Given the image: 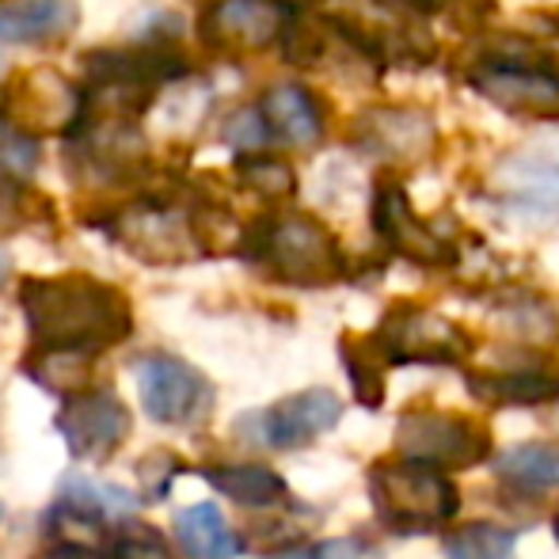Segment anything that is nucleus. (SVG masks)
Instances as JSON below:
<instances>
[{
    "mask_svg": "<svg viewBox=\"0 0 559 559\" xmlns=\"http://www.w3.org/2000/svg\"><path fill=\"white\" fill-rule=\"evenodd\" d=\"M400 8H412V12H419V15H435V12H442V8H449L453 0H396Z\"/></svg>",
    "mask_w": 559,
    "mask_h": 559,
    "instance_id": "nucleus-37",
    "label": "nucleus"
},
{
    "mask_svg": "<svg viewBox=\"0 0 559 559\" xmlns=\"http://www.w3.org/2000/svg\"><path fill=\"white\" fill-rule=\"evenodd\" d=\"M148 168V141L130 118L84 115L81 133L69 145V171L73 179L96 187H122L141 179Z\"/></svg>",
    "mask_w": 559,
    "mask_h": 559,
    "instance_id": "nucleus-6",
    "label": "nucleus"
},
{
    "mask_svg": "<svg viewBox=\"0 0 559 559\" xmlns=\"http://www.w3.org/2000/svg\"><path fill=\"white\" fill-rule=\"evenodd\" d=\"M0 118L35 141L66 133L84 118V88L69 84L58 69H23L0 88Z\"/></svg>",
    "mask_w": 559,
    "mask_h": 559,
    "instance_id": "nucleus-7",
    "label": "nucleus"
},
{
    "mask_svg": "<svg viewBox=\"0 0 559 559\" xmlns=\"http://www.w3.org/2000/svg\"><path fill=\"white\" fill-rule=\"evenodd\" d=\"M468 392L487 407H545L559 400V373L545 366H522V369H472L464 373Z\"/></svg>",
    "mask_w": 559,
    "mask_h": 559,
    "instance_id": "nucleus-19",
    "label": "nucleus"
},
{
    "mask_svg": "<svg viewBox=\"0 0 559 559\" xmlns=\"http://www.w3.org/2000/svg\"><path fill=\"white\" fill-rule=\"evenodd\" d=\"M266 133H271V126H266L263 111H255V107H240V111H233L222 122V141L228 148H236L240 156L255 153L266 141Z\"/></svg>",
    "mask_w": 559,
    "mask_h": 559,
    "instance_id": "nucleus-33",
    "label": "nucleus"
},
{
    "mask_svg": "<svg viewBox=\"0 0 559 559\" xmlns=\"http://www.w3.org/2000/svg\"><path fill=\"white\" fill-rule=\"evenodd\" d=\"M317 559H361V545L354 537H332L317 545Z\"/></svg>",
    "mask_w": 559,
    "mask_h": 559,
    "instance_id": "nucleus-36",
    "label": "nucleus"
},
{
    "mask_svg": "<svg viewBox=\"0 0 559 559\" xmlns=\"http://www.w3.org/2000/svg\"><path fill=\"white\" fill-rule=\"evenodd\" d=\"M495 476L518 495H548L559 487V442H522L491 461Z\"/></svg>",
    "mask_w": 559,
    "mask_h": 559,
    "instance_id": "nucleus-22",
    "label": "nucleus"
},
{
    "mask_svg": "<svg viewBox=\"0 0 559 559\" xmlns=\"http://www.w3.org/2000/svg\"><path fill=\"white\" fill-rule=\"evenodd\" d=\"M389 366H456L468 354V335L453 320L427 312L419 305H392L381 328L369 335Z\"/></svg>",
    "mask_w": 559,
    "mask_h": 559,
    "instance_id": "nucleus-9",
    "label": "nucleus"
},
{
    "mask_svg": "<svg viewBox=\"0 0 559 559\" xmlns=\"http://www.w3.org/2000/svg\"><path fill=\"white\" fill-rule=\"evenodd\" d=\"M240 251L251 266L282 286L320 289L346 274V255L335 233L312 214H266L240 233Z\"/></svg>",
    "mask_w": 559,
    "mask_h": 559,
    "instance_id": "nucleus-2",
    "label": "nucleus"
},
{
    "mask_svg": "<svg viewBox=\"0 0 559 559\" xmlns=\"http://www.w3.org/2000/svg\"><path fill=\"white\" fill-rule=\"evenodd\" d=\"M278 46H282V58H286L289 66H317L320 53L328 50L324 31L312 27L309 20H289L278 38Z\"/></svg>",
    "mask_w": 559,
    "mask_h": 559,
    "instance_id": "nucleus-32",
    "label": "nucleus"
},
{
    "mask_svg": "<svg viewBox=\"0 0 559 559\" xmlns=\"http://www.w3.org/2000/svg\"><path fill=\"white\" fill-rule=\"evenodd\" d=\"M396 453L438 472H468L491 461V435L472 415L412 407L396 419Z\"/></svg>",
    "mask_w": 559,
    "mask_h": 559,
    "instance_id": "nucleus-5",
    "label": "nucleus"
},
{
    "mask_svg": "<svg viewBox=\"0 0 559 559\" xmlns=\"http://www.w3.org/2000/svg\"><path fill=\"white\" fill-rule=\"evenodd\" d=\"M338 419H343V400L332 389H301L263 412L240 415L233 430H240L243 442L266 449H305L328 435Z\"/></svg>",
    "mask_w": 559,
    "mask_h": 559,
    "instance_id": "nucleus-12",
    "label": "nucleus"
},
{
    "mask_svg": "<svg viewBox=\"0 0 559 559\" xmlns=\"http://www.w3.org/2000/svg\"><path fill=\"white\" fill-rule=\"evenodd\" d=\"M236 179L240 187H248L251 194L266 202H282L297 191V176L282 156H266V153H248L236 156Z\"/></svg>",
    "mask_w": 559,
    "mask_h": 559,
    "instance_id": "nucleus-29",
    "label": "nucleus"
},
{
    "mask_svg": "<svg viewBox=\"0 0 559 559\" xmlns=\"http://www.w3.org/2000/svg\"><path fill=\"white\" fill-rule=\"evenodd\" d=\"M445 559H518V533L491 522H464L442 537Z\"/></svg>",
    "mask_w": 559,
    "mask_h": 559,
    "instance_id": "nucleus-27",
    "label": "nucleus"
},
{
    "mask_svg": "<svg viewBox=\"0 0 559 559\" xmlns=\"http://www.w3.org/2000/svg\"><path fill=\"white\" fill-rule=\"evenodd\" d=\"M495 187L518 206L559 210V141H533L507 153L495 168Z\"/></svg>",
    "mask_w": 559,
    "mask_h": 559,
    "instance_id": "nucleus-17",
    "label": "nucleus"
},
{
    "mask_svg": "<svg viewBox=\"0 0 559 559\" xmlns=\"http://www.w3.org/2000/svg\"><path fill=\"white\" fill-rule=\"evenodd\" d=\"M107 559H176L168 537L148 522H122L115 530Z\"/></svg>",
    "mask_w": 559,
    "mask_h": 559,
    "instance_id": "nucleus-30",
    "label": "nucleus"
},
{
    "mask_svg": "<svg viewBox=\"0 0 559 559\" xmlns=\"http://www.w3.org/2000/svg\"><path fill=\"white\" fill-rule=\"evenodd\" d=\"M183 472V461H179L171 449H153L138 461V476H141V487H145L148 499H164L171 487V479Z\"/></svg>",
    "mask_w": 559,
    "mask_h": 559,
    "instance_id": "nucleus-34",
    "label": "nucleus"
},
{
    "mask_svg": "<svg viewBox=\"0 0 559 559\" xmlns=\"http://www.w3.org/2000/svg\"><path fill=\"white\" fill-rule=\"evenodd\" d=\"M278 4H286V8H289V4H309V0H278Z\"/></svg>",
    "mask_w": 559,
    "mask_h": 559,
    "instance_id": "nucleus-41",
    "label": "nucleus"
},
{
    "mask_svg": "<svg viewBox=\"0 0 559 559\" xmlns=\"http://www.w3.org/2000/svg\"><path fill=\"white\" fill-rule=\"evenodd\" d=\"M271 559H317V548H282Z\"/></svg>",
    "mask_w": 559,
    "mask_h": 559,
    "instance_id": "nucleus-38",
    "label": "nucleus"
},
{
    "mask_svg": "<svg viewBox=\"0 0 559 559\" xmlns=\"http://www.w3.org/2000/svg\"><path fill=\"white\" fill-rule=\"evenodd\" d=\"M199 476L214 487L217 495L233 499L236 507L271 510L289 502V484L271 468V464H206Z\"/></svg>",
    "mask_w": 559,
    "mask_h": 559,
    "instance_id": "nucleus-21",
    "label": "nucleus"
},
{
    "mask_svg": "<svg viewBox=\"0 0 559 559\" xmlns=\"http://www.w3.org/2000/svg\"><path fill=\"white\" fill-rule=\"evenodd\" d=\"M53 206L46 194H38L35 187L20 183V179H0V236H12L20 228H38L53 225Z\"/></svg>",
    "mask_w": 559,
    "mask_h": 559,
    "instance_id": "nucleus-28",
    "label": "nucleus"
},
{
    "mask_svg": "<svg viewBox=\"0 0 559 559\" xmlns=\"http://www.w3.org/2000/svg\"><path fill=\"white\" fill-rule=\"evenodd\" d=\"M38 168V141L0 118V179L27 183Z\"/></svg>",
    "mask_w": 559,
    "mask_h": 559,
    "instance_id": "nucleus-31",
    "label": "nucleus"
},
{
    "mask_svg": "<svg viewBox=\"0 0 559 559\" xmlns=\"http://www.w3.org/2000/svg\"><path fill=\"white\" fill-rule=\"evenodd\" d=\"M435 141H438V126L423 111L384 107V111H366L354 122V145H361L366 153L392 164L423 160V156H430Z\"/></svg>",
    "mask_w": 559,
    "mask_h": 559,
    "instance_id": "nucleus-16",
    "label": "nucleus"
},
{
    "mask_svg": "<svg viewBox=\"0 0 559 559\" xmlns=\"http://www.w3.org/2000/svg\"><path fill=\"white\" fill-rule=\"evenodd\" d=\"M107 233L148 266H176L202 251L194 240L191 210H176L171 199H145L115 210Z\"/></svg>",
    "mask_w": 559,
    "mask_h": 559,
    "instance_id": "nucleus-8",
    "label": "nucleus"
},
{
    "mask_svg": "<svg viewBox=\"0 0 559 559\" xmlns=\"http://www.w3.org/2000/svg\"><path fill=\"white\" fill-rule=\"evenodd\" d=\"M552 537H556V545H559V507H556V518H552Z\"/></svg>",
    "mask_w": 559,
    "mask_h": 559,
    "instance_id": "nucleus-40",
    "label": "nucleus"
},
{
    "mask_svg": "<svg viewBox=\"0 0 559 559\" xmlns=\"http://www.w3.org/2000/svg\"><path fill=\"white\" fill-rule=\"evenodd\" d=\"M472 92L514 118L559 122V69L540 58H499L468 76Z\"/></svg>",
    "mask_w": 559,
    "mask_h": 559,
    "instance_id": "nucleus-10",
    "label": "nucleus"
},
{
    "mask_svg": "<svg viewBox=\"0 0 559 559\" xmlns=\"http://www.w3.org/2000/svg\"><path fill=\"white\" fill-rule=\"evenodd\" d=\"M176 540L187 559H236L240 537L228 530L225 514L214 502H199L176 514Z\"/></svg>",
    "mask_w": 559,
    "mask_h": 559,
    "instance_id": "nucleus-23",
    "label": "nucleus"
},
{
    "mask_svg": "<svg viewBox=\"0 0 559 559\" xmlns=\"http://www.w3.org/2000/svg\"><path fill=\"white\" fill-rule=\"evenodd\" d=\"M58 435L66 438L69 453L84 464H104L130 442L133 415L115 389H88L81 396L66 400L53 419Z\"/></svg>",
    "mask_w": 559,
    "mask_h": 559,
    "instance_id": "nucleus-13",
    "label": "nucleus"
},
{
    "mask_svg": "<svg viewBox=\"0 0 559 559\" xmlns=\"http://www.w3.org/2000/svg\"><path fill=\"white\" fill-rule=\"evenodd\" d=\"M35 559H107V556L96 552L92 545H84V540H58V545L43 548Z\"/></svg>",
    "mask_w": 559,
    "mask_h": 559,
    "instance_id": "nucleus-35",
    "label": "nucleus"
},
{
    "mask_svg": "<svg viewBox=\"0 0 559 559\" xmlns=\"http://www.w3.org/2000/svg\"><path fill=\"white\" fill-rule=\"evenodd\" d=\"M92 361L96 358H88V354L31 346L27 358H23V373H27L38 389L53 392V396H61V400H73V396H81V392H88Z\"/></svg>",
    "mask_w": 559,
    "mask_h": 559,
    "instance_id": "nucleus-24",
    "label": "nucleus"
},
{
    "mask_svg": "<svg viewBox=\"0 0 559 559\" xmlns=\"http://www.w3.org/2000/svg\"><path fill=\"white\" fill-rule=\"evenodd\" d=\"M259 111H263L274 138L297 148H312L324 138V107L301 84H274L259 104Z\"/></svg>",
    "mask_w": 559,
    "mask_h": 559,
    "instance_id": "nucleus-20",
    "label": "nucleus"
},
{
    "mask_svg": "<svg viewBox=\"0 0 559 559\" xmlns=\"http://www.w3.org/2000/svg\"><path fill=\"white\" fill-rule=\"evenodd\" d=\"M373 514L396 533H430L453 522L461 510V491L430 464L407 461V456H381L366 472Z\"/></svg>",
    "mask_w": 559,
    "mask_h": 559,
    "instance_id": "nucleus-4",
    "label": "nucleus"
},
{
    "mask_svg": "<svg viewBox=\"0 0 559 559\" xmlns=\"http://www.w3.org/2000/svg\"><path fill=\"white\" fill-rule=\"evenodd\" d=\"M84 115L138 118L156 104L164 88L187 81L191 66L179 50L160 43H138L126 50H88L81 58Z\"/></svg>",
    "mask_w": 559,
    "mask_h": 559,
    "instance_id": "nucleus-3",
    "label": "nucleus"
},
{
    "mask_svg": "<svg viewBox=\"0 0 559 559\" xmlns=\"http://www.w3.org/2000/svg\"><path fill=\"white\" fill-rule=\"evenodd\" d=\"M20 309L31 346L73 350L99 358L133 335V305L118 286L92 274H27L20 282Z\"/></svg>",
    "mask_w": 559,
    "mask_h": 559,
    "instance_id": "nucleus-1",
    "label": "nucleus"
},
{
    "mask_svg": "<svg viewBox=\"0 0 559 559\" xmlns=\"http://www.w3.org/2000/svg\"><path fill=\"white\" fill-rule=\"evenodd\" d=\"M8 271H12V259L0 251V286H4V278H8Z\"/></svg>",
    "mask_w": 559,
    "mask_h": 559,
    "instance_id": "nucleus-39",
    "label": "nucleus"
},
{
    "mask_svg": "<svg viewBox=\"0 0 559 559\" xmlns=\"http://www.w3.org/2000/svg\"><path fill=\"white\" fill-rule=\"evenodd\" d=\"M133 369H138L141 404H145V415L153 423H160V427H194V423L210 415L214 389L191 361L153 350L133 361Z\"/></svg>",
    "mask_w": 559,
    "mask_h": 559,
    "instance_id": "nucleus-11",
    "label": "nucleus"
},
{
    "mask_svg": "<svg viewBox=\"0 0 559 559\" xmlns=\"http://www.w3.org/2000/svg\"><path fill=\"white\" fill-rule=\"evenodd\" d=\"M58 510L76 522H104V518H122V514H133L138 510V499L122 491V487H111V484H99L92 476H66L58 491Z\"/></svg>",
    "mask_w": 559,
    "mask_h": 559,
    "instance_id": "nucleus-25",
    "label": "nucleus"
},
{
    "mask_svg": "<svg viewBox=\"0 0 559 559\" xmlns=\"http://www.w3.org/2000/svg\"><path fill=\"white\" fill-rule=\"evenodd\" d=\"M369 222H373L377 236L389 243V251L404 255L407 263L419 266H453L456 263V248L449 240L435 233L407 202L404 187L381 179L373 191V206H369Z\"/></svg>",
    "mask_w": 559,
    "mask_h": 559,
    "instance_id": "nucleus-15",
    "label": "nucleus"
},
{
    "mask_svg": "<svg viewBox=\"0 0 559 559\" xmlns=\"http://www.w3.org/2000/svg\"><path fill=\"white\" fill-rule=\"evenodd\" d=\"M338 358H343V369L350 377V392L361 407L377 412L384 407V396H389V361L384 354L377 350L373 338H361V335H343L338 338Z\"/></svg>",
    "mask_w": 559,
    "mask_h": 559,
    "instance_id": "nucleus-26",
    "label": "nucleus"
},
{
    "mask_svg": "<svg viewBox=\"0 0 559 559\" xmlns=\"http://www.w3.org/2000/svg\"><path fill=\"white\" fill-rule=\"evenodd\" d=\"M289 8L278 0H210L202 8V43L217 53H259L278 43Z\"/></svg>",
    "mask_w": 559,
    "mask_h": 559,
    "instance_id": "nucleus-14",
    "label": "nucleus"
},
{
    "mask_svg": "<svg viewBox=\"0 0 559 559\" xmlns=\"http://www.w3.org/2000/svg\"><path fill=\"white\" fill-rule=\"evenodd\" d=\"M76 23V0H0V46H58Z\"/></svg>",
    "mask_w": 559,
    "mask_h": 559,
    "instance_id": "nucleus-18",
    "label": "nucleus"
}]
</instances>
